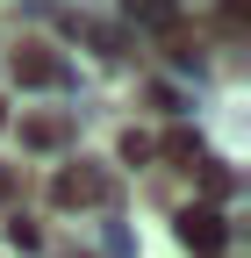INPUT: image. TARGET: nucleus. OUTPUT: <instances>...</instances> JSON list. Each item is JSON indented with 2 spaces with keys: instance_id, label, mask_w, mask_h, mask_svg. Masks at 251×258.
I'll return each instance as SVG.
<instances>
[{
  "instance_id": "7ed1b4c3",
  "label": "nucleus",
  "mask_w": 251,
  "mask_h": 258,
  "mask_svg": "<svg viewBox=\"0 0 251 258\" xmlns=\"http://www.w3.org/2000/svg\"><path fill=\"white\" fill-rule=\"evenodd\" d=\"M15 64H22V79H36V86L57 79V57H50L43 43H15Z\"/></svg>"
},
{
  "instance_id": "f03ea898",
  "label": "nucleus",
  "mask_w": 251,
  "mask_h": 258,
  "mask_svg": "<svg viewBox=\"0 0 251 258\" xmlns=\"http://www.w3.org/2000/svg\"><path fill=\"white\" fill-rule=\"evenodd\" d=\"M179 230H186V244H194V251H215V244H223V222H215L208 208H186Z\"/></svg>"
},
{
  "instance_id": "f257e3e1",
  "label": "nucleus",
  "mask_w": 251,
  "mask_h": 258,
  "mask_svg": "<svg viewBox=\"0 0 251 258\" xmlns=\"http://www.w3.org/2000/svg\"><path fill=\"white\" fill-rule=\"evenodd\" d=\"M101 172H93V165H72L65 179H57V201H65V208H93V201H101Z\"/></svg>"
}]
</instances>
